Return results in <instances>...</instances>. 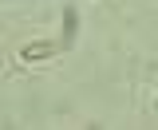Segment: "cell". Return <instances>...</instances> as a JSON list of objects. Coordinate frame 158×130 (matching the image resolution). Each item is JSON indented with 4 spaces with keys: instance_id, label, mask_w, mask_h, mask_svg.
I'll return each mask as SVG.
<instances>
[{
    "instance_id": "obj_1",
    "label": "cell",
    "mask_w": 158,
    "mask_h": 130,
    "mask_svg": "<svg viewBox=\"0 0 158 130\" xmlns=\"http://www.w3.org/2000/svg\"><path fill=\"white\" fill-rule=\"evenodd\" d=\"M52 55H56V43L52 39H32V43L20 47V59L24 63H40V59H52Z\"/></svg>"
}]
</instances>
